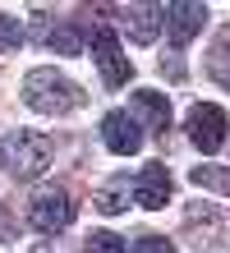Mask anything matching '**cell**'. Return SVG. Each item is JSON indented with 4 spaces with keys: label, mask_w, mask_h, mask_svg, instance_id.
<instances>
[{
    "label": "cell",
    "mask_w": 230,
    "mask_h": 253,
    "mask_svg": "<svg viewBox=\"0 0 230 253\" xmlns=\"http://www.w3.org/2000/svg\"><path fill=\"white\" fill-rule=\"evenodd\" d=\"M23 101L42 115H69V111L83 106V87L74 79H65V74H55V69H33L23 79Z\"/></svg>",
    "instance_id": "cell-1"
},
{
    "label": "cell",
    "mask_w": 230,
    "mask_h": 253,
    "mask_svg": "<svg viewBox=\"0 0 230 253\" xmlns=\"http://www.w3.org/2000/svg\"><path fill=\"white\" fill-rule=\"evenodd\" d=\"M0 166H5L14 180H37V175L51 166V138H42V133H5L0 138Z\"/></svg>",
    "instance_id": "cell-2"
},
{
    "label": "cell",
    "mask_w": 230,
    "mask_h": 253,
    "mask_svg": "<svg viewBox=\"0 0 230 253\" xmlns=\"http://www.w3.org/2000/svg\"><path fill=\"white\" fill-rule=\"evenodd\" d=\"M92 60H97L101 83H106V87H125V83H129V74H134L129 55L120 51V42H115L111 28H97V33H92Z\"/></svg>",
    "instance_id": "cell-3"
},
{
    "label": "cell",
    "mask_w": 230,
    "mask_h": 253,
    "mask_svg": "<svg viewBox=\"0 0 230 253\" xmlns=\"http://www.w3.org/2000/svg\"><path fill=\"white\" fill-rule=\"evenodd\" d=\"M28 221H33L42 235H60L74 221V198L65 189H42L33 198V207H28Z\"/></svg>",
    "instance_id": "cell-4"
},
{
    "label": "cell",
    "mask_w": 230,
    "mask_h": 253,
    "mask_svg": "<svg viewBox=\"0 0 230 253\" xmlns=\"http://www.w3.org/2000/svg\"><path fill=\"white\" fill-rule=\"evenodd\" d=\"M189 138L203 147V152H221V143H226V111L221 106H212V101H198V106H189Z\"/></svg>",
    "instance_id": "cell-5"
},
{
    "label": "cell",
    "mask_w": 230,
    "mask_h": 253,
    "mask_svg": "<svg viewBox=\"0 0 230 253\" xmlns=\"http://www.w3.org/2000/svg\"><path fill=\"white\" fill-rule=\"evenodd\" d=\"M203 23H207V5H193V0L166 5V37H171V46H189L203 33Z\"/></svg>",
    "instance_id": "cell-6"
},
{
    "label": "cell",
    "mask_w": 230,
    "mask_h": 253,
    "mask_svg": "<svg viewBox=\"0 0 230 253\" xmlns=\"http://www.w3.org/2000/svg\"><path fill=\"white\" fill-rule=\"evenodd\" d=\"M101 138H106V147H111L115 157H134L138 147H143V129H138V120L129 111H111L101 120Z\"/></svg>",
    "instance_id": "cell-7"
},
{
    "label": "cell",
    "mask_w": 230,
    "mask_h": 253,
    "mask_svg": "<svg viewBox=\"0 0 230 253\" xmlns=\"http://www.w3.org/2000/svg\"><path fill=\"white\" fill-rule=\"evenodd\" d=\"M134 198L143 203V207H166V198H171V170H166L161 161H147V166L138 170Z\"/></svg>",
    "instance_id": "cell-8"
},
{
    "label": "cell",
    "mask_w": 230,
    "mask_h": 253,
    "mask_svg": "<svg viewBox=\"0 0 230 253\" xmlns=\"http://www.w3.org/2000/svg\"><path fill=\"white\" fill-rule=\"evenodd\" d=\"M166 23V5H134L125 9V28L134 33V42H152Z\"/></svg>",
    "instance_id": "cell-9"
},
{
    "label": "cell",
    "mask_w": 230,
    "mask_h": 253,
    "mask_svg": "<svg viewBox=\"0 0 230 253\" xmlns=\"http://www.w3.org/2000/svg\"><path fill=\"white\" fill-rule=\"evenodd\" d=\"M134 111L143 115V120H147L152 129H166V125H171V101H166L161 92H152V87L134 92ZM138 115H134V120H138Z\"/></svg>",
    "instance_id": "cell-10"
},
{
    "label": "cell",
    "mask_w": 230,
    "mask_h": 253,
    "mask_svg": "<svg viewBox=\"0 0 230 253\" xmlns=\"http://www.w3.org/2000/svg\"><path fill=\"white\" fill-rule=\"evenodd\" d=\"M207 74L230 92V28L217 37V46H212V55H207Z\"/></svg>",
    "instance_id": "cell-11"
},
{
    "label": "cell",
    "mask_w": 230,
    "mask_h": 253,
    "mask_svg": "<svg viewBox=\"0 0 230 253\" xmlns=\"http://www.w3.org/2000/svg\"><path fill=\"white\" fill-rule=\"evenodd\" d=\"M51 51H60V55H79L83 51V37H79V28H69V23H60V28H51V33L42 37Z\"/></svg>",
    "instance_id": "cell-12"
},
{
    "label": "cell",
    "mask_w": 230,
    "mask_h": 253,
    "mask_svg": "<svg viewBox=\"0 0 230 253\" xmlns=\"http://www.w3.org/2000/svg\"><path fill=\"white\" fill-rule=\"evenodd\" d=\"M189 180H193L198 189H217V193H226V198H230V170H217V166H193Z\"/></svg>",
    "instance_id": "cell-13"
},
{
    "label": "cell",
    "mask_w": 230,
    "mask_h": 253,
    "mask_svg": "<svg viewBox=\"0 0 230 253\" xmlns=\"http://www.w3.org/2000/svg\"><path fill=\"white\" fill-rule=\"evenodd\" d=\"M83 253H125V240H120L115 230H92Z\"/></svg>",
    "instance_id": "cell-14"
},
{
    "label": "cell",
    "mask_w": 230,
    "mask_h": 253,
    "mask_svg": "<svg viewBox=\"0 0 230 253\" xmlns=\"http://www.w3.org/2000/svg\"><path fill=\"white\" fill-rule=\"evenodd\" d=\"M19 42H23V28L14 14H0V51H19Z\"/></svg>",
    "instance_id": "cell-15"
},
{
    "label": "cell",
    "mask_w": 230,
    "mask_h": 253,
    "mask_svg": "<svg viewBox=\"0 0 230 253\" xmlns=\"http://www.w3.org/2000/svg\"><path fill=\"white\" fill-rule=\"evenodd\" d=\"M134 253H175V244L166 235H138L134 240Z\"/></svg>",
    "instance_id": "cell-16"
},
{
    "label": "cell",
    "mask_w": 230,
    "mask_h": 253,
    "mask_svg": "<svg viewBox=\"0 0 230 253\" xmlns=\"http://www.w3.org/2000/svg\"><path fill=\"white\" fill-rule=\"evenodd\" d=\"M97 207L106 216H115V212H125V193H120V184H111V189H101L97 193Z\"/></svg>",
    "instance_id": "cell-17"
},
{
    "label": "cell",
    "mask_w": 230,
    "mask_h": 253,
    "mask_svg": "<svg viewBox=\"0 0 230 253\" xmlns=\"http://www.w3.org/2000/svg\"><path fill=\"white\" fill-rule=\"evenodd\" d=\"M37 253H65V244H42Z\"/></svg>",
    "instance_id": "cell-18"
}]
</instances>
